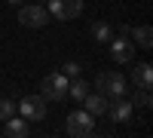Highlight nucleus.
I'll return each mask as SVG.
<instances>
[{
	"label": "nucleus",
	"instance_id": "obj_3",
	"mask_svg": "<svg viewBox=\"0 0 153 138\" xmlns=\"http://www.w3.org/2000/svg\"><path fill=\"white\" fill-rule=\"evenodd\" d=\"M65 132L71 138H86L95 132V117L89 114V110H74V114H68L65 120Z\"/></svg>",
	"mask_w": 153,
	"mask_h": 138
},
{
	"label": "nucleus",
	"instance_id": "obj_18",
	"mask_svg": "<svg viewBox=\"0 0 153 138\" xmlns=\"http://www.w3.org/2000/svg\"><path fill=\"white\" fill-rule=\"evenodd\" d=\"M6 3H12V6H22V3H25V0H6Z\"/></svg>",
	"mask_w": 153,
	"mask_h": 138
},
{
	"label": "nucleus",
	"instance_id": "obj_17",
	"mask_svg": "<svg viewBox=\"0 0 153 138\" xmlns=\"http://www.w3.org/2000/svg\"><path fill=\"white\" fill-rule=\"evenodd\" d=\"M61 74H65V77H76V74H80V65H76V61H65V65H61Z\"/></svg>",
	"mask_w": 153,
	"mask_h": 138
},
{
	"label": "nucleus",
	"instance_id": "obj_12",
	"mask_svg": "<svg viewBox=\"0 0 153 138\" xmlns=\"http://www.w3.org/2000/svg\"><path fill=\"white\" fill-rule=\"evenodd\" d=\"M129 37H132V43H135L138 49H153V28H150V25L132 28V31H129Z\"/></svg>",
	"mask_w": 153,
	"mask_h": 138
},
{
	"label": "nucleus",
	"instance_id": "obj_4",
	"mask_svg": "<svg viewBox=\"0 0 153 138\" xmlns=\"http://www.w3.org/2000/svg\"><path fill=\"white\" fill-rule=\"evenodd\" d=\"M49 101L43 95H25L22 101H19V114L28 120V123H40V120H46L49 117V107H46Z\"/></svg>",
	"mask_w": 153,
	"mask_h": 138
},
{
	"label": "nucleus",
	"instance_id": "obj_11",
	"mask_svg": "<svg viewBox=\"0 0 153 138\" xmlns=\"http://www.w3.org/2000/svg\"><path fill=\"white\" fill-rule=\"evenodd\" d=\"M92 117H101V114H107V95H101V92H86V98L80 101Z\"/></svg>",
	"mask_w": 153,
	"mask_h": 138
},
{
	"label": "nucleus",
	"instance_id": "obj_13",
	"mask_svg": "<svg viewBox=\"0 0 153 138\" xmlns=\"http://www.w3.org/2000/svg\"><path fill=\"white\" fill-rule=\"evenodd\" d=\"M86 92H89V86H86V80L80 77V74H76V77H71V83H68V98H74V101H83Z\"/></svg>",
	"mask_w": 153,
	"mask_h": 138
},
{
	"label": "nucleus",
	"instance_id": "obj_10",
	"mask_svg": "<svg viewBox=\"0 0 153 138\" xmlns=\"http://www.w3.org/2000/svg\"><path fill=\"white\" fill-rule=\"evenodd\" d=\"M3 123H6L3 132H6L9 138H28V135H31V123L25 120V117H16V114H12V117L3 120Z\"/></svg>",
	"mask_w": 153,
	"mask_h": 138
},
{
	"label": "nucleus",
	"instance_id": "obj_1",
	"mask_svg": "<svg viewBox=\"0 0 153 138\" xmlns=\"http://www.w3.org/2000/svg\"><path fill=\"white\" fill-rule=\"evenodd\" d=\"M126 77L120 71H101L98 77H95V89L101 92V95H107V101L110 98H123L126 95Z\"/></svg>",
	"mask_w": 153,
	"mask_h": 138
},
{
	"label": "nucleus",
	"instance_id": "obj_16",
	"mask_svg": "<svg viewBox=\"0 0 153 138\" xmlns=\"http://www.w3.org/2000/svg\"><path fill=\"white\" fill-rule=\"evenodd\" d=\"M135 101L141 104V107H150V104H153V98H150V89H138V95H135Z\"/></svg>",
	"mask_w": 153,
	"mask_h": 138
},
{
	"label": "nucleus",
	"instance_id": "obj_5",
	"mask_svg": "<svg viewBox=\"0 0 153 138\" xmlns=\"http://www.w3.org/2000/svg\"><path fill=\"white\" fill-rule=\"evenodd\" d=\"M49 9L40 6V3H22L19 6V22L25 25V28H46L49 25Z\"/></svg>",
	"mask_w": 153,
	"mask_h": 138
},
{
	"label": "nucleus",
	"instance_id": "obj_15",
	"mask_svg": "<svg viewBox=\"0 0 153 138\" xmlns=\"http://www.w3.org/2000/svg\"><path fill=\"white\" fill-rule=\"evenodd\" d=\"M12 114H19V104L12 98H0V120H9Z\"/></svg>",
	"mask_w": 153,
	"mask_h": 138
},
{
	"label": "nucleus",
	"instance_id": "obj_7",
	"mask_svg": "<svg viewBox=\"0 0 153 138\" xmlns=\"http://www.w3.org/2000/svg\"><path fill=\"white\" fill-rule=\"evenodd\" d=\"M46 9H49V16H52V19L71 22V19H80L83 0H46Z\"/></svg>",
	"mask_w": 153,
	"mask_h": 138
},
{
	"label": "nucleus",
	"instance_id": "obj_6",
	"mask_svg": "<svg viewBox=\"0 0 153 138\" xmlns=\"http://www.w3.org/2000/svg\"><path fill=\"white\" fill-rule=\"evenodd\" d=\"M107 46H110V58L117 61V65H132V61H135V43H132V37L113 34Z\"/></svg>",
	"mask_w": 153,
	"mask_h": 138
},
{
	"label": "nucleus",
	"instance_id": "obj_9",
	"mask_svg": "<svg viewBox=\"0 0 153 138\" xmlns=\"http://www.w3.org/2000/svg\"><path fill=\"white\" fill-rule=\"evenodd\" d=\"M129 80H132V86H138V89H150V86H153V68H150V61H135Z\"/></svg>",
	"mask_w": 153,
	"mask_h": 138
},
{
	"label": "nucleus",
	"instance_id": "obj_8",
	"mask_svg": "<svg viewBox=\"0 0 153 138\" xmlns=\"http://www.w3.org/2000/svg\"><path fill=\"white\" fill-rule=\"evenodd\" d=\"M132 110H135V101H132V98H110V101H107V114H110V120L113 123H126V120H129L132 117Z\"/></svg>",
	"mask_w": 153,
	"mask_h": 138
},
{
	"label": "nucleus",
	"instance_id": "obj_2",
	"mask_svg": "<svg viewBox=\"0 0 153 138\" xmlns=\"http://www.w3.org/2000/svg\"><path fill=\"white\" fill-rule=\"evenodd\" d=\"M68 83L71 77H65V74H46L43 83H40V95L46 98V101H65L68 98Z\"/></svg>",
	"mask_w": 153,
	"mask_h": 138
},
{
	"label": "nucleus",
	"instance_id": "obj_14",
	"mask_svg": "<svg viewBox=\"0 0 153 138\" xmlns=\"http://www.w3.org/2000/svg\"><path fill=\"white\" fill-rule=\"evenodd\" d=\"M110 37H113V28H110V22H92V40L95 43H110Z\"/></svg>",
	"mask_w": 153,
	"mask_h": 138
}]
</instances>
